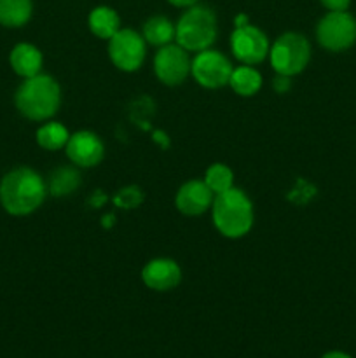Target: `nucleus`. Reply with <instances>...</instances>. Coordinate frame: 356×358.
Returning a JSON list of instances; mask_svg holds the SVG:
<instances>
[{"mask_svg": "<svg viewBox=\"0 0 356 358\" xmlns=\"http://www.w3.org/2000/svg\"><path fill=\"white\" fill-rule=\"evenodd\" d=\"M232 63L227 56L220 51L213 49H205L199 51L192 59L191 73L199 86L206 90H218L229 84L230 76H232Z\"/></svg>", "mask_w": 356, "mask_h": 358, "instance_id": "8", "label": "nucleus"}, {"mask_svg": "<svg viewBox=\"0 0 356 358\" xmlns=\"http://www.w3.org/2000/svg\"><path fill=\"white\" fill-rule=\"evenodd\" d=\"M213 199H215V194L205 180H188L178 189L175 196V206L184 215L198 217L212 208Z\"/></svg>", "mask_w": 356, "mask_h": 358, "instance_id": "12", "label": "nucleus"}, {"mask_svg": "<svg viewBox=\"0 0 356 358\" xmlns=\"http://www.w3.org/2000/svg\"><path fill=\"white\" fill-rule=\"evenodd\" d=\"M45 194L47 184L31 168H14L0 180V205L14 217L34 213L44 203Z\"/></svg>", "mask_w": 356, "mask_h": 358, "instance_id": "1", "label": "nucleus"}, {"mask_svg": "<svg viewBox=\"0 0 356 358\" xmlns=\"http://www.w3.org/2000/svg\"><path fill=\"white\" fill-rule=\"evenodd\" d=\"M216 16L209 7H187L178 23L175 24V41L188 52H199L212 48L216 38Z\"/></svg>", "mask_w": 356, "mask_h": 358, "instance_id": "4", "label": "nucleus"}, {"mask_svg": "<svg viewBox=\"0 0 356 358\" xmlns=\"http://www.w3.org/2000/svg\"><path fill=\"white\" fill-rule=\"evenodd\" d=\"M316 38L328 51H346L356 42V20L348 10H330L318 23Z\"/></svg>", "mask_w": 356, "mask_h": 358, "instance_id": "6", "label": "nucleus"}, {"mask_svg": "<svg viewBox=\"0 0 356 358\" xmlns=\"http://www.w3.org/2000/svg\"><path fill=\"white\" fill-rule=\"evenodd\" d=\"M143 38L156 48L171 44L175 41V24L164 16H152L143 24Z\"/></svg>", "mask_w": 356, "mask_h": 358, "instance_id": "18", "label": "nucleus"}, {"mask_svg": "<svg viewBox=\"0 0 356 358\" xmlns=\"http://www.w3.org/2000/svg\"><path fill=\"white\" fill-rule=\"evenodd\" d=\"M230 49L232 55L239 59L243 65H258L269 56L267 35L260 28L253 24H243L236 27L230 34Z\"/></svg>", "mask_w": 356, "mask_h": 358, "instance_id": "9", "label": "nucleus"}, {"mask_svg": "<svg viewBox=\"0 0 356 358\" xmlns=\"http://www.w3.org/2000/svg\"><path fill=\"white\" fill-rule=\"evenodd\" d=\"M34 13L31 0H0V24L6 28H20L30 21Z\"/></svg>", "mask_w": 356, "mask_h": 358, "instance_id": "16", "label": "nucleus"}, {"mask_svg": "<svg viewBox=\"0 0 356 358\" xmlns=\"http://www.w3.org/2000/svg\"><path fill=\"white\" fill-rule=\"evenodd\" d=\"M37 143L45 150L65 149L70 138V131L61 122H45L37 129Z\"/></svg>", "mask_w": 356, "mask_h": 358, "instance_id": "19", "label": "nucleus"}, {"mask_svg": "<svg viewBox=\"0 0 356 358\" xmlns=\"http://www.w3.org/2000/svg\"><path fill=\"white\" fill-rule=\"evenodd\" d=\"M321 358H353V357H349L348 353H344V352H328V353H325Z\"/></svg>", "mask_w": 356, "mask_h": 358, "instance_id": "26", "label": "nucleus"}, {"mask_svg": "<svg viewBox=\"0 0 356 358\" xmlns=\"http://www.w3.org/2000/svg\"><path fill=\"white\" fill-rule=\"evenodd\" d=\"M311 59V44L304 35L286 31L269 49V62L278 76L293 77L302 72Z\"/></svg>", "mask_w": 356, "mask_h": 358, "instance_id": "5", "label": "nucleus"}, {"mask_svg": "<svg viewBox=\"0 0 356 358\" xmlns=\"http://www.w3.org/2000/svg\"><path fill=\"white\" fill-rule=\"evenodd\" d=\"M80 185V177L73 168H58L51 173L47 182V191L56 198L68 196Z\"/></svg>", "mask_w": 356, "mask_h": 358, "instance_id": "20", "label": "nucleus"}, {"mask_svg": "<svg viewBox=\"0 0 356 358\" xmlns=\"http://www.w3.org/2000/svg\"><path fill=\"white\" fill-rule=\"evenodd\" d=\"M205 182L212 189L213 194H220V192H225L234 187V173L227 164L215 163L206 170Z\"/></svg>", "mask_w": 356, "mask_h": 358, "instance_id": "21", "label": "nucleus"}, {"mask_svg": "<svg viewBox=\"0 0 356 358\" xmlns=\"http://www.w3.org/2000/svg\"><path fill=\"white\" fill-rule=\"evenodd\" d=\"M212 215L216 231L230 240L246 236L255 220L253 205L248 196L237 187H230L229 191L215 194Z\"/></svg>", "mask_w": 356, "mask_h": 358, "instance_id": "3", "label": "nucleus"}, {"mask_svg": "<svg viewBox=\"0 0 356 358\" xmlns=\"http://www.w3.org/2000/svg\"><path fill=\"white\" fill-rule=\"evenodd\" d=\"M17 112L30 121H47L58 112L61 103L59 84L47 73L28 77L14 94Z\"/></svg>", "mask_w": 356, "mask_h": 358, "instance_id": "2", "label": "nucleus"}, {"mask_svg": "<svg viewBox=\"0 0 356 358\" xmlns=\"http://www.w3.org/2000/svg\"><path fill=\"white\" fill-rule=\"evenodd\" d=\"M9 62L17 76L23 77V79H28V77H34L37 73H40L44 58H42L40 49L35 48L34 44L21 42V44H16L13 48Z\"/></svg>", "mask_w": 356, "mask_h": 358, "instance_id": "14", "label": "nucleus"}, {"mask_svg": "<svg viewBox=\"0 0 356 358\" xmlns=\"http://www.w3.org/2000/svg\"><path fill=\"white\" fill-rule=\"evenodd\" d=\"M192 59L188 51L178 44H168L159 48L154 58V70L157 79L166 86H178L191 76Z\"/></svg>", "mask_w": 356, "mask_h": 358, "instance_id": "10", "label": "nucleus"}, {"mask_svg": "<svg viewBox=\"0 0 356 358\" xmlns=\"http://www.w3.org/2000/svg\"><path fill=\"white\" fill-rule=\"evenodd\" d=\"M328 10H348L351 0H320Z\"/></svg>", "mask_w": 356, "mask_h": 358, "instance_id": "23", "label": "nucleus"}, {"mask_svg": "<svg viewBox=\"0 0 356 358\" xmlns=\"http://www.w3.org/2000/svg\"><path fill=\"white\" fill-rule=\"evenodd\" d=\"M170 3H173L175 7H192L199 2V0H168Z\"/></svg>", "mask_w": 356, "mask_h": 358, "instance_id": "25", "label": "nucleus"}, {"mask_svg": "<svg viewBox=\"0 0 356 358\" xmlns=\"http://www.w3.org/2000/svg\"><path fill=\"white\" fill-rule=\"evenodd\" d=\"M229 86L232 87L234 93L239 96H253L262 87V76L257 69L250 65H241L232 70Z\"/></svg>", "mask_w": 356, "mask_h": 358, "instance_id": "17", "label": "nucleus"}, {"mask_svg": "<svg viewBox=\"0 0 356 358\" xmlns=\"http://www.w3.org/2000/svg\"><path fill=\"white\" fill-rule=\"evenodd\" d=\"M142 280L145 287H149L150 290L170 292L181 282V269L173 259H152L142 269Z\"/></svg>", "mask_w": 356, "mask_h": 358, "instance_id": "13", "label": "nucleus"}, {"mask_svg": "<svg viewBox=\"0 0 356 358\" xmlns=\"http://www.w3.org/2000/svg\"><path fill=\"white\" fill-rule=\"evenodd\" d=\"M87 24H89V30L98 38H105V41H110L121 30L119 14L107 6L96 7V9L91 10L89 17H87Z\"/></svg>", "mask_w": 356, "mask_h": 358, "instance_id": "15", "label": "nucleus"}, {"mask_svg": "<svg viewBox=\"0 0 356 358\" xmlns=\"http://www.w3.org/2000/svg\"><path fill=\"white\" fill-rule=\"evenodd\" d=\"M142 201L143 194L138 187H126L122 191H119V194L115 196V203L121 208H136Z\"/></svg>", "mask_w": 356, "mask_h": 358, "instance_id": "22", "label": "nucleus"}, {"mask_svg": "<svg viewBox=\"0 0 356 358\" xmlns=\"http://www.w3.org/2000/svg\"><path fill=\"white\" fill-rule=\"evenodd\" d=\"M65 150L68 159L79 168L96 166L105 156V145L100 136L93 131H87V129L70 135Z\"/></svg>", "mask_w": 356, "mask_h": 358, "instance_id": "11", "label": "nucleus"}, {"mask_svg": "<svg viewBox=\"0 0 356 358\" xmlns=\"http://www.w3.org/2000/svg\"><path fill=\"white\" fill-rule=\"evenodd\" d=\"M290 87V77L279 76L278 79H274V90L279 91V93H285Z\"/></svg>", "mask_w": 356, "mask_h": 358, "instance_id": "24", "label": "nucleus"}, {"mask_svg": "<svg viewBox=\"0 0 356 358\" xmlns=\"http://www.w3.org/2000/svg\"><path fill=\"white\" fill-rule=\"evenodd\" d=\"M147 42L143 35L131 28H121L108 41V56L122 72H135L145 62Z\"/></svg>", "mask_w": 356, "mask_h": 358, "instance_id": "7", "label": "nucleus"}]
</instances>
